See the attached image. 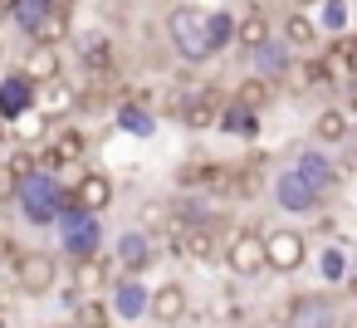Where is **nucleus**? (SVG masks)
Returning a JSON list of instances; mask_svg holds the SVG:
<instances>
[{"label": "nucleus", "instance_id": "obj_20", "mask_svg": "<svg viewBox=\"0 0 357 328\" xmlns=\"http://www.w3.org/2000/svg\"><path fill=\"white\" fill-rule=\"evenodd\" d=\"M323 69H328V84H352L357 79V40H337L323 54Z\"/></svg>", "mask_w": 357, "mask_h": 328}, {"label": "nucleus", "instance_id": "obj_27", "mask_svg": "<svg viewBox=\"0 0 357 328\" xmlns=\"http://www.w3.org/2000/svg\"><path fill=\"white\" fill-rule=\"evenodd\" d=\"M269 98H274V79H245L240 84V94H235V103H245V108H255V113H264L269 108Z\"/></svg>", "mask_w": 357, "mask_h": 328}, {"label": "nucleus", "instance_id": "obj_22", "mask_svg": "<svg viewBox=\"0 0 357 328\" xmlns=\"http://www.w3.org/2000/svg\"><path fill=\"white\" fill-rule=\"evenodd\" d=\"M264 40H274V35H269V15H264V10H245V20H240V35H235V45H245V50L255 54V50H259Z\"/></svg>", "mask_w": 357, "mask_h": 328}, {"label": "nucleus", "instance_id": "obj_33", "mask_svg": "<svg viewBox=\"0 0 357 328\" xmlns=\"http://www.w3.org/2000/svg\"><path fill=\"white\" fill-rule=\"evenodd\" d=\"M98 274H103V269H98V255H93V260H79L74 284H79V289H98Z\"/></svg>", "mask_w": 357, "mask_h": 328}, {"label": "nucleus", "instance_id": "obj_5", "mask_svg": "<svg viewBox=\"0 0 357 328\" xmlns=\"http://www.w3.org/2000/svg\"><path fill=\"white\" fill-rule=\"evenodd\" d=\"M225 269L235 279H255L269 269V255H264V235L259 230H230L225 240Z\"/></svg>", "mask_w": 357, "mask_h": 328}, {"label": "nucleus", "instance_id": "obj_8", "mask_svg": "<svg viewBox=\"0 0 357 328\" xmlns=\"http://www.w3.org/2000/svg\"><path fill=\"white\" fill-rule=\"evenodd\" d=\"M108 308H113V318H123V323L152 318V289H147L137 274H123V279L108 289Z\"/></svg>", "mask_w": 357, "mask_h": 328}, {"label": "nucleus", "instance_id": "obj_30", "mask_svg": "<svg viewBox=\"0 0 357 328\" xmlns=\"http://www.w3.org/2000/svg\"><path fill=\"white\" fill-rule=\"evenodd\" d=\"M318 269H323V279H328V284H342V279L352 274V264H347V255H342L337 245H328V250L318 255Z\"/></svg>", "mask_w": 357, "mask_h": 328}, {"label": "nucleus", "instance_id": "obj_28", "mask_svg": "<svg viewBox=\"0 0 357 328\" xmlns=\"http://www.w3.org/2000/svg\"><path fill=\"white\" fill-rule=\"evenodd\" d=\"M318 10H323V15H318V25H323L328 35H342V30L352 25V6H347V0H323Z\"/></svg>", "mask_w": 357, "mask_h": 328}, {"label": "nucleus", "instance_id": "obj_4", "mask_svg": "<svg viewBox=\"0 0 357 328\" xmlns=\"http://www.w3.org/2000/svg\"><path fill=\"white\" fill-rule=\"evenodd\" d=\"M269 196H274V206H279L284 216H313V211L323 206V191H318L298 167H284V172L274 177Z\"/></svg>", "mask_w": 357, "mask_h": 328}, {"label": "nucleus", "instance_id": "obj_16", "mask_svg": "<svg viewBox=\"0 0 357 328\" xmlns=\"http://www.w3.org/2000/svg\"><path fill=\"white\" fill-rule=\"evenodd\" d=\"M69 196H74V206H84V211H93V216H103V211L113 206V181H108L103 172H84V177L69 186Z\"/></svg>", "mask_w": 357, "mask_h": 328}, {"label": "nucleus", "instance_id": "obj_29", "mask_svg": "<svg viewBox=\"0 0 357 328\" xmlns=\"http://www.w3.org/2000/svg\"><path fill=\"white\" fill-rule=\"evenodd\" d=\"M15 133H20V137H25V142H45V137H50V133H54V118H50V113H40V108H35V113H25V118H20V123H15Z\"/></svg>", "mask_w": 357, "mask_h": 328}, {"label": "nucleus", "instance_id": "obj_24", "mask_svg": "<svg viewBox=\"0 0 357 328\" xmlns=\"http://www.w3.org/2000/svg\"><path fill=\"white\" fill-rule=\"evenodd\" d=\"M220 128H225V133H235V137H255V133H259V113H255V108H245V103H225Z\"/></svg>", "mask_w": 357, "mask_h": 328}, {"label": "nucleus", "instance_id": "obj_11", "mask_svg": "<svg viewBox=\"0 0 357 328\" xmlns=\"http://www.w3.org/2000/svg\"><path fill=\"white\" fill-rule=\"evenodd\" d=\"M35 79L25 74V69H15V74H6L0 79V118L6 123H20L25 113H35Z\"/></svg>", "mask_w": 357, "mask_h": 328}, {"label": "nucleus", "instance_id": "obj_32", "mask_svg": "<svg viewBox=\"0 0 357 328\" xmlns=\"http://www.w3.org/2000/svg\"><path fill=\"white\" fill-rule=\"evenodd\" d=\"M20 172L10 167V162H0V206H10V201H20Z\"/></svg>", "mask_w": 357, "mask_h": 328}, {"label": "nucleus", "instance_id": "obj_37", "mask_svg": "<svg viewBox=\"0 0 357 328\" xmlns=\"http://www.w3.org/2000/svg\"><path fill=\"white\" fill-rule=\"evenodd\" d=\"M352 289H357V260H352Z\"/></svg>", "mask_w": 357, "mask_h": 328}, {"label": "nucleus", "instance_id": "obj_36", "mask_svg": "<svg viewBox=\"0 0 357 328\" xmlns=\"http://www.w3.org/2000/svg\"><path fill=\"white\" fill-rule=\"evenodd\" d=\"M79 6V0H54V10H74Z\"/></svg>", "mask_w": 357, "mask_h": 328}, {"label": "nucleus", "instance_id": "obj_25", "mask_svg": "<svg viewBox=\"0 0 357 328\" xmlns=\"http://www.w3.org/2000/svg\"><path fill=\"white\" fill-rule=\"evenodd\" d=\"M50 10H54V0H20L10 20L20 25V35H30V40H35V30L50 20Z\"/></svg>", "mask_w": 357, "mask_h": 328}, {"label": "nucleus", "instance_id": "obj_19", "mask_svg": "<svg viewBox=\"0 0 357 328\" xmlns=\"http://www.w3.org/2000/svg\"><path fill=\"white\" fill-rule=\"evenodd\" d=\"M294 167H298V172H303V177H308L318 191H323V196L337 186V167H333V157H323L318 147H303V152L294 157Z\"/></svg>", "mask_w": 357, "mask_h": 328}, {"label": "nucleus", "instance_id": "obj_26", "mask_svg": "<svg viewBox=\"0 0 357 328\" xmlns=\"http://www.w3.org/2000/svg\"><path fill=\"white\" fill-rule=\"evenodd\" d=\"M79 54H84V64L103 69V64H113V40H103V30H89V35H79Z\"/></svg>", "mask_w": 357, "mask_h": 328}, {"label": "nucleus", "instance_id": "obj_17", "mask_svg": "<svg viewBox=\"0 0 357 328\" xmlns=\"http://www.w3.org/2000/svg\"><path fill=\"white\" fill-rule=\"evenodd\" d=\"M186 308H191L186 284L167 279V284H157V289H152V318H157V323H181V318H186Z\"/></svg>", "mask_w": 357, "mask_h": 328}, {"label": "nucleus", "instance_id": "obj_14", "mask_svg": "<svg viewBox=\"0 0 357 328\" xmlns=\"http://www.w3.org/2000/svg\"><path fill=\"white\" fill-rule=\"evenodd\" d=\"M250 64H255V74L259 79H289L294 74V45L279 35V40H264L255 54H250Z\"/></svg>", "mask_w": 357, "mask_h": 328}, {"label": "nucleus", "instance_id": "obj_15", "mask_svg": "<svg viewBox=\"0 0 357 328\" xmlns=\"http://www.w3.org/2000/svg\"><path fill=\"white\" fill-rule=\"evenodd\" d=\"M220 113H225V103L215 98V94H191L181 108H176V118H181V128H191V133H206V128H220Z\"/></svg>", "mask_w": 357, "mask_h": 328}, {"label": "nucleus", "instance_id": "obj_34", "mask_svg": "<svg viewBox=\"0 0 357 328\" xmlns=\"http://www.w3.org/2000/svg\"><path fill=\"white\" fill-rule=\"evenodd\" d=\"M50 103H54V108H69V103H74V94H69L64 84H50Z\"/></svg>", "mask_w": 357, "mask_h": 328}, {"label": "nucleus", "instance_id": "obj_7", "mask_svg": "<svg viewBox=\"0 0 357 328\" xmlns=\"http://www.w3.org/2000/svg\"><path fill=\"white\" fill-rule=\"evenodd\" d=\"M54 279H59V260H54L50 250H30V255H20V264H15V289H20V294L40 299V294L54 289Z\"/></svg>", "mask_w": 357, "mask_h": 328}, {"label": "nucleus", "instance_id": "obj_23", "mask_svg": "<svg viewBox=\"0 0 357 328\" xmlns=\"http://www.w3.org/2000/svg\"><path fill=\"white\" fill-rule=\"evenodd\" d=\"M118 128L132 133V137H152V133H157V118H152V108H142V103H123V108H118Z\"/></svg>", "mask_w": 357, "mask_h": 328}, {"label": "nucleus", "instance_id": "obj_21", "mask_svg": "<svg viewBox=\"0 0 357 328\" xmlns=\"http://www.w3.org/2000/svg\"><path fill=\"white\" fill-rule=\"evenodd\" d=\"M318 30H323V25L308 20L303 10H289V15H284V40H289L294 50H313V45H318Z\"/></svg>", "mask_w": 357, "mask_h": 328}, {"label": "nucleus", "instance_id": "obj_9", "mask_svg": "<svg viewBox=\"0 0 357 328\" xmlns=\"http://www.w3.org/2000/svg\"><path fill=\"white\" fill-rule=\"evenodd\" d=\"M113 260H118L128 274H142V269L157 260V240H152V230H142V225L118 230V235H113Z\"/></svg>", "mask_w": 357, "mask_h": 328}, {"label": "nucleus", "instance_id": "obj_3", "mask_svg": "<svg viewBox=\"0 0 357 328\" xmlns=\"http://www.w3.org/2000/svg\"><path fill=\"white\" fill-rule=\"evenodd\" d=\"M59 250L69 255V260H93L98 250H103V221L93 216V211H84V206H74L69 201V211L59 216Z\"/></svg>", "mask_w": 357, "mask_h": 328}, {"label": "nucleus", "instance_id": "obj_2", "mask_svg": "<svg viewBox=\"0 0 357 328\" xmlns=\"http://www.w3.org/2000/svg\"><path fill=\"white\" fill-rule=\"evenodd\" d=\"M69 191H64V181L50 172V167H35L25 181H20V216L35 225V230H50V225H59V216L69 211Z\"/></svg>", "mask_w": 357, "mask_h": 328}, {"label": "nucleus", "instance_id": "obj_10", "mask_svg": "<svg viewBox=\"0 0 357 328\" xmlns=\"http://www.w3.org/2000/svg\"><path fill=\"white\" fill-rule=\"evenodd\" d=\"M284 328H342V308L323 294H303V299L289 304Z\"/></svg>", "mask_w": 357, "mask_h": 328}, {"label": "nucleus", "instance_id": "obj_31", "mask_svg": "<svg viewBox=\"0 0 357 328\" xmlns=\"http://www.w3.org/2000/svg\"><path fill=\"white\" fill-rule=\"evenodd\" d=\"M35 40H40V45H59V40H69V10H50V20L35 30Z\"/></svg>", "mask_w": 357, "mask_h": 328}, {"label": "nucleus", "instance_id": "obj_18", "mask_svg": "<svg viewBox=\"0 0 357 328\" xmlns=\"http://www.w3.org/2000/svg\"><path fill=\"white\" fill-rule=\"evenodd\" d=\"M352 128H357V108H323L318 118H313V137L318 142H347L352 137Z\"/></svg>", "mask_w": 357, "mask_h": 328}, {"label": "nucleus", "instance_id": "obj_12", "mask_svg": "<svg viewBox=\"0 0 357 328\" xmlns=\"http://www.w3.org/2000/svg\"><path fill=\"white\" fill-rule=\"evenodd\" d=\"M176 250H181V260H196V264H206V260H215V255H225V240L206 225V221H186L181 230H176Z\"/></svg>", "mask_w": 357, "mask_h": 328}, {"label": "nucleus", "instance_id": "obj_35", "mask_svg": "<svg viewBox=\"0 0 357 328\" xmlns=\"http://www.w3.org/2000/svg\"><path fill=\"white\" fill-rule=\"evenodd\" d=\"M15 6H20V0H0V15H15Z\"/></svg>", "mask_w": 357, "mask_h": 328}, {"label": "nucleus", "instance_id": "obj_6", "mask_svg": "<svg viewBox=\"0 0 357 328\" xmlns=\"http://www.w3.org/2000/svg\"><path fill=\"white\" fill-rule=\"evenodd\" d=\"M264 255H269V269L274 274H294V269H303V260H308V240H303V230H264Z\"/></svg>", "mask_w": 357, "mask_h": 328}, {"label": "nucleus", "instance_id": "obj_1", "mask_svg": "<svg viewBox=\"0 0 357 328\" xmlns=\"http://www.w3.org/2000/svg\"><path fill=\"white\" fill-rule=\"evenodd\" d=\"M235 35H240V20H235L230 10H201V6H176V10H167V40H172L176 59H186V64L215 59Z\"/></svg>", "mask_w": 357, "mask_h": 328}, {"label": "nucleus", "instance_id": "obj_38", "mask_svg": "<svg viewBox=\"0 0 357 328\" xmlns=\"http://www.w3.org/2000/svg\"><path fill=\"white\" fill-rule=\"evenodd\" d=\"M298 6H323V0H298Z\"/></svg>", "mask_w": 357, "mask_h": 328}, {"label": "nucleus", "instance_id": "obj_13", "mask_svg": "<svg viewBox=\"0 0 357 328\" xmlns=\"http://www.w3.org/2000/svg\"><path fill=\"white\" fill-rule=\"evenodd\" d=\"M40 89H50V84H59L64 79V54H59V45H40V40H30V50H25V64H20Z\"/></svg>", "mask_w": 357, "mask_h": 328}]
</instances>
